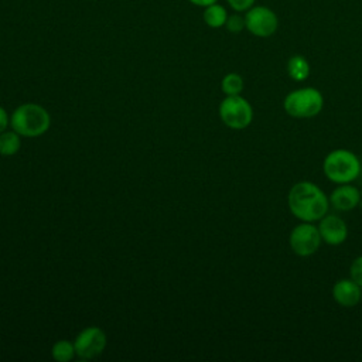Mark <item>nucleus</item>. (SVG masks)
I'll use <instances>...</instances> for the list:
<instances>
[{
    "label": "nucleus",
    "instance_id": "1",
    "mask_svg": "<svg viewBox=\"0 0 362 362\" xmlns=\"http://www.w3.org/2000/svg\"><path fill=\"white\" fill-rule=\"evenodd\" d=\"M287 204L290 212L301 222H315L328 214L329 199L314 182L298 181L290 188Z\"/></svg>",
    "mask_w": 362,
    "mask_h": 362
},
{
    "label": "nucleus",
    "instance_id": "2",
    "mask_svg": "<svg viewBox=\"0 0 362 362\" xmlns=\"http://www.w3.org/2000/svg\"><path fill=\"white\" fill-rule=\"evenodd\" d=\"M10 126L21 137H40L48 132L51 116L37 103H23L14 109L10 116Z\"/></svg>",
    "mask_w": 362,
    "mask_h": 362
},
{
    "label": "nucleus",
    "instance_id": "3",
    "mask_svg": "<svg viewBox=\"0 0 362 362\" xmlns=\"http://www.w3.org/2000/svg\"><path fill=\"white\" fill-rule=\"evenodd\" d=\"M325 177L335 184H348L359 177L361 161L349 150L338 148L328 153L322 163Z\"/></svg>",
    "mask_w": 362,
    "mask_h": 362
},
{
    "label": "nucleus",
    "instance_id": "4",
    "mask_svg": "<svg viewBox=\"0 0 362 362\" xmlns=\"http://www.w3.org/2000/svg\"><path fill=\"white\" fill-rule=\"evenodd\" d=\"M324 106L322 93L313 86L300 88L286 95L283 100L284 112L296 119H310L317 116Z\"/></svg>",
    "mask_w": 362,
    "mask_h": 362
},
{
    "label": "nucleus",
    "instance_id": "5",
    "mask_svg": "<svg viewBox=\"0 0 362 362\" xmlns=\"http://www.w3.org/2000/svg\"><path fill=\"white\" fill-rule=\"evenodd\" d=\"M219 117L226 127L243 130L253 120V109L252 105L240 95L226 96L219 105Z\"/></svg>",
    "mask_w": 362,
    "mask_h": 362
},
{
    "label": "nucleus",
    "instance_id": "6",
    "mask_svg": "<svg viewBox=\"0 0 362 362\" xmlns=\"http://www.w3.org/2000/svg\"><path fill=\"white\" fill-rule=\"evenodd\" d=\"M322 239L318 230V226L313 225V222H301L294 226L288 236V243L291 250L301 257H307L314 255L321 245Z\"/></svg>",
    "mask_w": 362,
    "mask_h": 362
},
{
    "label": "nucleus",
    "instance_id": "7",
    "mask_svg": "<svg viewBox=\"0 0 362 362\" xmlns=\"http://www.w3.org/2000/svg\"><path fill=\"white\" fill-rule=\"evenodd\" d=\"M246 30L255 37L267 38L279 28L277 14L266 6H253L245 14Z\"/></svg>",
    "mask_w": 362,
    "mask_h": 362
},
{
    "label": "nucleus",
    "instance_id": "8",
    "mask_svg": "<svg viewBox=\"0 0 362 362\" xmlns=\"http://www.w3.org/2000/svg\"><path fill=\"white\" fill-rule=\"evenodd\" d=\"M107 344L106 334L99 327H86L83 328L76 338L74 339L76 356L81 359H93L99 356Z\"/></svg>",
    "mask_w": 362,
    "mask_h": 362
},
{
    "label": "nucleus",
    "instance_id": "9",
    "mask_svg": "<svg viewBox=\"0 0 362 362\" xmlns=\"http://www.w3.org/2000/svg\"><path fill=\"white\" fill-rule=\"evenodd\" d=\"M318 230L322 242L331 246L341 245L348 238V226L345 221L337 215H324L320 219Z\"/></svg>",
    "mask_w": 362,
    "mask_h": 362
},
{
    "label": "nucleus",
    "instance_id": "10",
    "mask_svg": "<svg viewBox=\"0 0 362 362\" xmlns=\"http://www.w3.org/2000/svg\"><path fill=\"white\" fill-rule=\"evenodd\" d=\"M332 297L338 305L351 308L358 305L359 301L362 300V290H361V286L355 283L351 277L341 279L335 281L332 287Z\"/></svg>",
    "mask_w": 362,
    "mask_h": 362
},
{
    "label": "nucleus",
    "instance_id": "11",
    "mask_svg": "<svg viewBox=\"0 0 362 362\" xmlns=\"http://www.w3.org/2000/svg\"><path fill=\"white\" fill-rule=\"evenodd\" d=\"M361 199H362L361 191L356 187L351 185V182L338 184V187L329 195V204L335 209L344 211V212L356 208Z\"/></svg>",
    "mask_w": 362,
    "mask_h": 362
},
{
    "label": "nucleus",
    "instance_id": "12",
    "mask_svg": "<svg viewBox=\"0 0 362 362\" xmlns=\"http://www.w3.org/2000/svg\"><path fill=\"white\" fill-rule=\"evenodd\" d=\"M204 23L211 27V28H221L225 25L228 20V11L223 6L214 3L211 6L204 7V14H202Z\"/></svg>",
    "mask_w": 362,
    "mask_h": 362
},
{
    "label": "nucleus",
    "instance_id": "13",
    "mask_svg": "<svg viewBox=\"0 0 362 362\" xmlns=\"http://www.w3.org/2000/svg\"><path fill=\"white\" fill-rule=\"evenodd\" d=\"M287 74L293 81H305L310 75V64L303 55H291L287 61Z\"/></svg>",
    "mask_w": 362,
    "mask_h": 362
},
{
    "label": "nucleus",
    "instance_id": "14",
    "mask_svg": "<svg viewBox=\"0 0 362 362\" xmlns=\"http://www.w3.org/2000/svg\"><path fill=\"white\" fill-rule=\"evenodd\" d=\"M20 134L14 130H4L0 133V156L10 157L18 153L21 140Z\"/></svg>",
    "mask_w": 362,
    "mask_h": 362
},
{
    "label": "nucleus",
    "instance_id": "15",
    "mask_svg": "<svg viewBox=\"0 0 362 362\" xmlns=\"http://www.w3.org/2000/svg\"><path fill=\"white\" fill-rule=\"evenodd\" d=\"M51 355L57 362H69L76 355L75 345L68 339H59L52 345Z\"/></svg>",
    "mask_w": 362,
    "mask_h": 362
},
{
    "label": "nucleus",
    "instance_id": "16",
    "mask_svg": "<svg viewBox=\"0 0 362 362\" xmlns=\"http://www.w3.org/2000/svg\"><path fill=\"white\" fill-rule=\"evenodd\" d=\"M245 88V82L243 78L236 74V72H230L226 74L222 81H221V89L226 96H235V95H240L242 90Z\"/></svg>",
    "mask_w": 362,
    "mask_h": 362
},
{
    "label": "nucleus",
    "instance_id": "17",
    "mask_svg": "<svg viewBox=\"0 0 362 362\" xmlns=\"http://www.w3.org/2000/svg\"><path fill=\"white\" fill-rule=\"evenodd\" d=\"M225 27L228 31L230 33H240L242 30L246 28V23H245V16H240V14H232V16H228V20L225 23Z\"/></svg>",
    "mask_w": 362,
    "mask_h": 362
},
{
    "label": "nucleus",
    "instance_id": "18",
    "mask_svg": "<svg viewBox=\"0 0 362 362\" xmlns=\"http://www.w3.org/2000/svg\"><path fill=\"white\" fill-rule=\"evenodd\" d=\"M349 277L362 287V255L352 260L349 266Z\"/></svg>",
    "mask_w": 362,
    "mask_h": 362
},
{
    "label": "nucleus",
    "instance_id": "19",
    "mask_svg": "<svg viewBox=\"0 0 362 362\" xmlns=\"http://www.w3.org/2000/svg\"><path fill=\"white\" fill-rule=\"evenodd\" d=\"M256 0H228V4L230 6L232 10L242 13V11H247L250 7L255 6Z\"/></svg>",
    "mask_w": 362,
    "mask_h": 362
},
{
    "label": "nucleus",
    "instance_id": "20",
    "mask_svg": "<svg viewBox=\"0 0 362 362\" xmlns=\"http://www.w3.org/2000/svg\"><path fill=\"white\" fill-rule=\"evenodd\" d=\"M7 126H10V117L4 110V107L0 106V133L7 130Z\"/></svg>",
    "mask_w": 362,
    "mask_h": 362
},
{
    "label": "nucleus",
    "instance_id": "21",
    "mask_svg": "<svg viewBox=\"0 0 362 362\" xmlns=\"http://www.w3.org/2000/svg\"><path fill=\"white\" fill-rule=\"evenodd\" d=\"M189 3H192L194 6H199V7H206V6H211L214 3H216L218 0H188Z\"/></svg>",
    "mask_w": 362,
    "mask_h": 362
},
{
    "label": "nucleus",
    "instance_id": "22",
    "mask_svg": "<svg viewBox=\"0 0 362 362\" xmlns=\"http://www.w3.org/2000/svg\"><path fill=\"white\" fill-rule=\"evenodd\" d=\"M361 195H362V191H361Z\"/></svg>",
    "mask_w": 362,
    "mask_h": 362
}]
</instances>
